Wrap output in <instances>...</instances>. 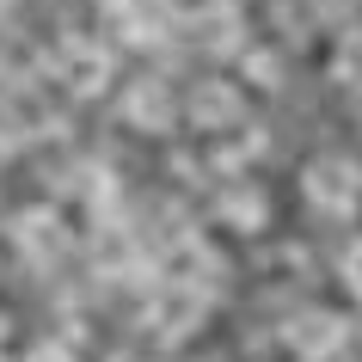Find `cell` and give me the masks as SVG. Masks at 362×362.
Returning <instances> with one entry per match:
<instances>
[{
	"label": "cell",
	"instance_id": "1",
	"mask_svg": "<svg viewBox=\"0 0 362 362\" xmlns=\"http://www.w3.org/2000/svg\"><path fill=\"white\" fill-rule=\"evenodd\" d=\"M307 203L320 215H356V203H362V166L356 160H338V153H325V160H313L307 166Z\"/></svg>",
	"mask_w": 362,
	"mask_h": 362
},
{
	"label": "cell",
	"instance_id": "2",
	"mask_svg": "<svg viewBox=\"0 0 362 362\" xmlns=\"http://www.w3.org/2000/svg\"><path fill=\"white\" fill-rule=\"evenodd\" d=\"M344 338H350L344 320H338V313H325V307H301V313L283 325V344H288V356H295V362H338Z\"/></svg>",
	"mask_w": 362,
	"mask_h": 362
},
{
	"label": "cell",
	"instance_id": "3",
	"mask_svg": "<svg viewBox=\"0 0 362 362\" xmlns=\"http://www.w3.org/2000/svg\"><path fill=\"white\" fill-rule=\"evenodd\" d=\"M203 307H209V288H191V283L166 288V295L153 301V332H160V338H185V332L203 325Z\"/></svg>",
	"mask_w": 362,
	"mask_h": 362
},
{
	"label": "cell",
	"instance_id": "4",
	"mask_svg": "<svg viewBox=\"0 0 362 362\" xmlns=\"http://www.w3.org/2000/svg\"><path fill=\"white\" fill-rule=\"evenodd\" d=\"M56 68H62V80H68L74 93H98V86L111 80V56H105L98 43H62Z\"/></svg>",
	"mask_w": 362,
	"mask_h": 362
},
{
	"label": "cell",
	"instance_id": "5",
	"mask_svg": "<svg viewBox=\"0 0 362 362\" xmlns=\"http://www.w3.org/2000/svg\"><path fill=\"white\" fill-rule=\"evenodd\" d=\"M185 111H191L197 129H221V123H240V93H233V86H221V80H203Z\"/></svg>",
	"mask_w": 362,
	"mask_h": 362
},
{
	"label": "cell",
	"instance_id": "6",
	"mask_svg": "<svg viewBox=\"0 0 362 362\" xmlns=\"http://www.w3.org/2000/svg\"><path fill=\"white\" fill-rule=\"evenodd\" d=\"M129 123L135 129H166L172 123V93L160 86V80H141L129 93Z\"/></svg>",
	"mask_w": 362,
	"mask_h": 362
},
{
	"label": "cell",
	"instance_id": "7",
	"mask_svg": "<svg viewBox=\"0 0 362 362\" xmlns=\"http://www.w3.org/2000/svg\"><path fill=\"white\" fill-rule=\"evenodd\" d=\"M111 19H117V31H123V37H141V43L166 37V19H160V6H153V0H117Z\"/></svg>",
	"mask_w": 362,
	"mask_h": 362
},
{
	"label": "cell",
	"instance_id": "8",
	"mask_svg": "<svg viewBox=\"0 0 362 362\" xmlns=\"http://www.w3.org/2000/svg\"><path fill=\"white\" fill-rule=\"evenodd\" d=\"M197 37L203 43H240V25H233V13L221 6V0H209L203 19H197Z\"/></svg>",
	"mask_w": 362,
	"mask_h": 362
},
{
	"label": "cell",
	"instance_id": "9",
	"mask_svg": "<svg viewBox=\"0 0 362 362\" xmlns=\"http://www.w3.org/2000/svg\"><path fill=\"white\" fill-rule=\"evenodd\" d=\"M221 215H228V221H233V228H258V221H264V197H258V191H228V197H221Z\"/></svg>",
	"mask_w": 362,
	"mask_h": 362
},
{
	"label": "cell",
	"instance_id": "10",
	"mask_svg": "<svg viewBox=\"0 0 362 362\" xmlns=\"http://www.w3.org/2000/svg\"><path fill=\"white\" fill-rule=\"evenodd\" d=\"M344 283H350V295H362V240L344 252Z\"/></svg>",
	"mask_w": 362,
	"mask_h": 362
},
{
	"label": "cell",
	"instance_id": "11",
	"mask_svg": "<svg viewBox=\"0 0 362 362\" xmlns=\"http://www.w3.org/2000/svg\"><path fill=\"white\" fill-rule=\"evenodd\" d=\"M31 362H68V350H56V344H49V350H31Z\"/></svg>",
	"mask_w": 362,
	"mask_h": 362
}]
</instances>
